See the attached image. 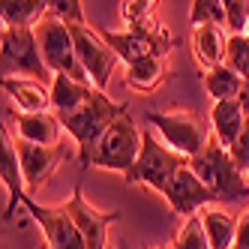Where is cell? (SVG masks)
Here are the masks:
<instances>
[{
    "label": "cell",
    "mask_w": 249,
    "mask_h": 249,
    "mask_svg": "<svg viewBox=\"0 0 249 249\" xmlns=\"http://www.w3.org/2000/svg\"><path fill=\"white\" fill-rule=\"evenodd\" d=\"M33 30H36L39 51H42V57H45V63H48L51 72H54V75H69V78H75L81 84H90L93 87L90 75L84 72V66L78 60L75 39H72V27L48 12Z\"/></svg>",
    "instance_id": "4"
},
{
    "label": "cell",
    "mask_w": 249,
    "mask_h": 249,
    "mask_svg": "<svg viewBox=\"0 0 249 249\" xmlns=\"http://www.w3.org/2000/svg\"><path fill=\"white\" fill-rule=\"evenodd\" d=\"M0 177H3V186L9 192V204L3 207V222H12L15 210L21 207V198L27 195V186L18 162V150H15V141L6 135V129H3V144H0Z\"/></svg>",
    "instance_id": "14"
},
{
    "label": "cell",
    "mask_w": 249,
    "mask_h": 249,
    "mask_svg": "<svg viewBox=\"0 0 249 249\" xmlns=\"http://www.w3.org/2000/svg\"><path fill=\"white\" fill-rule=\"evenodd\" d=\"M189 24H216L228 30V15H225V3L222 0H192L189 3Z\"/></svg>",
    "instance_id": "24"
},
{
    "label": "cell",
    "mask_w": 249,
    "mask_h": 249,
    "mask_svg": "<svg viewBox=\"0 0 249 249\" xmlns=\"http://www.w3.org/2000/svg\"><path fill=\"white\" fill-rule=\"evenodd\" d=\"M234 249H249V210L237 219V237H234Z\"/></svg>",
    "instance_id": "31"
},
{
    "label": "cell",
    "mask_w": 249,
    "mask_h": 249,
    "mask_svg": "<svg viewBox=\"0 0 249 249\" xmlns=\"http://www.w3.org/2000/svg\"><path fill=\"white\" fill-rule=\"evenodd\" d=\"M21 207L30 213V219L39 225L42 240L48 243V249H87L81 231H78L75 219L69 216L66 207H42L30 192L21 198Z\"/></svg>",
    "instance_id": "9"
},
{
    "label": "cell",
    "mask_w": 249,
    "mask_h": 249,
    "mask_svg": "<svg viewBox=\"0 0 249 249\" xmlns=\"http://www.w3.org/2000/svg\"><path fill=\"white\" fill-rule=\"evenodd\" d=\"M201 222L207 231V240L213 249H234V237H237V219L225 210H213L204 207L201 213Z\"/></svg>",
    "instance_id": "23"
},
{
    "label": "cell",
    "mask_w": 249,
    "mask_h": 249,
    "mask_svg": "<svg viewBox=\"0 0 249 249\" xmlns=\"http://www.w3.org/2000/svg\"><path fill=\"white\" fill-rule=\"evenodd\" d=\"M228 153H231V159L237 162V168H249V117H246V126H243V132L237 135V141L228 147Z\"/></svg>",
    "instance_id": "30"
},
{
    "label": "cell",
    "mask_w": 249,
    "mask_h": 249,
    "mask_svg": "<svg viewBox=\"0 0 249 249\" xmlns=\"http://www.w3.org/2000/svg\"><path fill=\"white\" fill-rule=\"evenodd\" d=\"M72 27V39H75V51H78V60L84 66V72L90 75L93 87L96 90L105 93V87H108V78L114 72V66H117V54H114V48L102 39V33L93 30L90 24H69Z\"/></svg>",
    "instance_id": "10"
},
{
    "label": "cell",
    "mask_w": 249,
    "mask_h": 249,
    "mask_svg": "<svg viewBox=\"0 0 249 249\" xmlns=\"http://www.w3.org/2000/svg\"><path fill=\"white\" fill-rule=\"evenodd\" d=\"M42 249H48V243H45V240H42Z\"/></svg>",
    "instance_id": "33"
},
{
    "label": "cell",
    "mask_w": 249,
    "mask_h": 249,
    "mask_svg": "<svg viewBox=\"0 0 249 249\" xmlns=\"http://www.w3.org/2000/svg\"><path fill=\"white\" fill-rule=\"evenodd\" d=\"M102 39L114 48V54L132 66L144 57H162L165 51L177 48V36L168 30H150V27H135V30H99Z\"/></svg>",
    "instance_id": "8"
},
{
    "label": "cell",
    "mask_w": 249,
    "mask_h": 249,
    "mask_svg": "<svg viewBox=\"0 0 249 249\" xmlns=\"http://www.w3.org/2000/svg\"><path fill=\"white\" fill-rule=\"evenodd\" d=\"M48 12L66 24H87L81 0H48Z\"/></svg>",
    "instance_id": "28"
},
{
    "label": "cell",
    "mask_w": 249,
    "mask_h": 249,
    "mask_svg": "<svg viewBox=\"0 0 249 249\" xmlns=\"http://www.w3.org/2000/svg\"><path fill=\"white\" fill-rule=\"evenodd\" d=\"M189 165V156L171 150L162 138H156L153 132H144L141 138V153L135 159V165L123 174L129 183H141V186H150L159 195L165 192V186L171 183V177Z\"/></svg>",
    "instance_id": "3"
},
{
    "label": "cell",
    "mask_w": 249,
    "mask_h": 249,
    "mask_svg": "<svg viewBox=\"0 0 249 249\" xmlns=\"http://www.w3.org/2000/svg\"><path fill=\"white\" fill-rule=\"evenodd\" d=\"M228 15V33H246L249 27V0H222Z\"/></svg>",
    "instance_id": "29"
},
{
    "label": "cell",
    "mask_w": 249,
    "mask_h": 249,
    "mask_svg": "<svg viewBox=\"0 0 249 249\" xmlns=\"http://www.w3.org/2000/svg\"><path fill=\"white\" fill-rule=\"evenodd\" d=\"M246 117H249V111L243 108L237 99L213 102V108H210V129H213V138H216L222 147H231V144L237 141V135L243 132Z\"/></svg>",
    "instance_id": "17"
},
{
    "label": "cell",
    "mask_w": 249,
    "mask_h": 249,
    "mask_svg": "<svg viewBox=\"0 0 249 249\" xmlns=\"http://www.w3.org/2000/svg\"><path fill=\"white\" fill-rule=\"evenodd\" d=\"M141 138H144V132L135 126L132 114H129V111L120 114L111 126H108V132L102 135V141L96 144L90 165L105 168V171L126 174V171L135 165L138 153H141Z\"/></svg>",
    "instance_id": "7"
},
{
    "label": "cell",
    "mask_w": 249,
    "mask_h": 249,
    "mask_svg": "<svg viewBox=\"0 0 249 249\" xmlns=\"http://www.w3.org/2000/svg\"><path fill=\"white\" fill-rule=\"evenodd\" d=\"M63 207L69 210V216L75 219V225H78V231H81L87 249H111V246H108V228H111V222L120 219L117 210H108V213L93 210L90 204L84 201L81 180H78V186L72 189V195L63 201Z\"/></svg>",
    "instance_id": "11"
},
{
    "label": "cell",
    "mask_w": 249,
    "mask_h": 249,
    "mask_svg": "<svg viewBox=\"0 0 249 249\" xmlns=\"http://www.w3.org/2000/svg\"><path fill=\"white\" fill-rule=\"evenodd\" d=\"M174 249H213L210 240H207V231H204V222L201 216H189L180 231H177V240H174Z\"/></svg>",
    "instance_id": "26"
},
{
    "label": "cell",
    "mask_w": 249,
    "mask_h": 249,
    "mask_svg": "<svg viewBox=\"0 0 249 249\" xmlns=\"http://www.w3.org/2000/svg\"><path fill=\"white\" fill-rule=\"evenodd\" d=\"M0 48H3V63H0L3 78L21 75V78H36L42 84L54 81V72L42 57L33 27H3V45Z\"/></svg>",
    "instance_id": "5"
},
{
    "label": "cell",
    "mask_w": 249,
    "mask_h": 249,
    "mask_svg": "<svg viewBox=\"0 0 249 249\" xmlns=\"http://www.w3.org/2000/svg\"><path fill=\"white\" fill-rule=\"evenodd\" d=\"M225 63L249 84V36H246V33H231V36H228Z\"/></svg>",
    "instance_id": "25"
},
{
    "label": "cell",
    "mask_w": 249,
    "mask_h": 249,
    "mask_svg": "<svg viewBox=\"0 0 249 249\" xmlns=\"http://www.w3.org/2000/svg\"><path fill=\"white\" fill-rule=\"evenodd\" d=\"M162 198L168 201V207L177 213V216H186L189 219L198 210H204L210 201H216V195H213L210 186L186 165V168H180V171L171 177V183L165 186Z\"/></svg>",
    "instance_id": "12"
},
{
    "label": "cell",
    "mask_w": 249,
    "mask_h": 249,
    "mask_svg": "<svg viewBox=\"0 0 249 249\" xmlns=\"http://www.w3.org/2000/svg\"><path fill=\"white\" fill-rule=\"evenodd\" d=\"M246 36H249V27H246Z\"/></svg>",
    "instance_id": "35"
},
{
    "label": "cell",
    "mask_w": 249,
    "mask_h": 249,
    "mask_svg": "<svg viewBox=\"0 0 249 249\" xmlns=\"http://www.w3.org/2000/svg\"><path fill=\"white\" fill-rule=\"evenodd\" d=\"M165 57H144L132 66H126V84L138 93H153L159 84L165 81Z\"/></svg>",
    "instance_id": "22"
},
{
    "label": "cell",
    "mask_w": 249,
    "mask_h": 249,
    "mask_svg": "<svg viewBox=\"0 0 249 249\" xmlns=\"http://www.w3.org/2000/svg\"><path fill=\"white\" fill-rule=\"evenodd\" d=\"M3 93L18 105L21 111H27V114L48 111L51 108V93L45 90L42 81H36V78H21V75L3 78Z\"/></svg>",
    "instance_id": "19"
},
{
    "label": "cell",
    "mask_w": 249,
    "mask_h": 249,
    "mask_svg": "<svg viewBox=\"0 0 249 249\" xmlns=\"http://www.w3.org/2000/svg\"><path fill=\"white\" fill-rule=\"evenodd\" d=\"M147 126L159 132V138L177 153L195 159L213 138V129L204 126V120L192 111H150Z\"/></svg>",
    "instance_id": "6"
},
{
    "label": "cell",
    "mask_w": 249,
    "mask_h": 249,
    "mask_svg": "<svg viewBox=\"0 0 249 249\" xmlns=\"http://www.w3.org/2000/svg\"><path fill=\"white\" fill-rule=\"evenodd\" d=\"M15 150H18V162H21V174H24V186L33 195L54 171L63 159H66V147H45V144H30L24 138H15Z\"/></svg>",
    "instance_id": "13"
},
{
    "label": "cell",
    "mask_w": 249,
    "mask_h": 249,
    "mask_svg": "<svg viewBox=\"0 0 249 249\" xmlns=\"http://www.w3.org/2000/svg\"><path fill=\"white\" fill-rule=\"evenodd\" d=\"M246 177H249V168H246Z\"/></svg>",
    "instance_id": "36"
},
{
    "label": "cell",
    "mask_w": 249,
    "mask_h": 249,
    "mask_svg": "<svg viewBox=\"0 0 249 249\" xmlns=\"http://www.w3.org/2000/svg\"><path fill=\"white\" fill-rule=\"evenodd\" d=\"M189 168L210 186L216 201L228 207H240V204L249 207V177H243L246 171L237 168L228 147H222L216 138H210V144L195 159H189Z\"/></svg>",
    "instance_id": "1"
},
{
    "label": "cell",
    "mask_w": 249,
    "mask_h": 249,
    "mask_svg": "<svg viewBox=\"0 0 249 249\" xmlns=\"http://www.w3.org/2000/svg\"><path fill=\"white\" fill-rule=\"evenodd\" d=\"M48 15V0H0L3 27H36Z\"/></svg>",
    "instance_id": "21"
},
{
    "label": "cell",
    "mask_w": 249,
    "mask_h": 249,
    "mask_svg": "<svg viewBox=\"0 0 249 249\" xmlns=\"http://www.w3.org/2000/svg\"><path fill=\"white\" fill-rule=\"evenodd\" d=\"M15 132H18V138L30 141V144L57 147L60 135H63V123L51 111H33V114L21 111V114H15Z\"/></svg>",
    "instance_id": "15"
},
{
    "label": "cell",
    "mask_w": 249,
    "mask_h": 249,
    "mask_svg": "<svg viewBox=\"0 0 249 249\" xmlns=\"http://www.w3.org/2000/svg\"><path fill=\"white\" fill-rule=\"evenodd\" d=\"M246 81L231 69L228 63H219L204 72V90L213 102H225V99H240L243 90H246Z\"/></svg>",
    "instance_id": "20"
},
{
    "label": "cell",
    "mask_w": 249,
    "mask_h": 249,
    "mask_svg": "<svg viewBox=\"0 0 249 249\" xmlns=\"http://www.w3.org/2000/svg\"><path fill=\"white\" fill-rule=\"evenodd\" d=\"M111 249H123V246H111Z\"/></svg>",
    "instance_id": "34"
},
{
    "label": "cell",
    "mask_w": 249,
    "mask_h": 249,
    "mask_svg": "<svg viewBox=\"0 0 249 249\" xmlns=\"http://www.w3.org/2000/svg\"><path fill=\"white\" fill-rule=\"evenodd\" d=\"M153 6H156V0H120V21L129 30L147 27Z\"/></svg>",
    "instance_id": "27"
},
{
    "label": "cell",
    "mask_w": 249,
    "mask_h": 249,
    "mask_svg": "<svg viewBox=\"0 0 249 249\" xmlns=\"http://www.w3.org/2000/svg\"><path fill=\"white\" fill-rule=\"evenodd\" d=\"M156 249H174V246H156Z\"/></svg>",
    "instance_id": "32"
},
{
    "label": "cell",
    "mask_w": 249,
    "mask_h": 249,
    "mask_svg": "<svg viewBox=\"0 0 249 249\" xmlns=\"http://www.w3.org/2000/svg\"><path fill=\"white\" fill-rule=\"evenodd\" d=\"M228 36H231V33L225 27H216V24L192 27V54H195V63H201L204 69H213V66L225 63Z\"/></svg>",
    "instance_id": "16"
},
{
    "label": "cell",
    "mask_w": 249,
    "mask_h": 249,
    "mask_svg": "<svg viewBox=\"0 0 249 249\" xmlns=\"http://www.w3.org/2000/svg\"><path fill=\"white\" fill-rule=\"evenodd\" d=\"M126 111H129L126 105L111 102L102 90H96L93 99L87 102V105H81L78 111L60 117L63 129L72 135V141L78 144V159H81V165H84V168L90 165L93 150H96V144L102 141V135L108 132V126H111V123H114L120 114H126Z\"/></svg>",
    "instance_id": "2"
},
{
    "label": "cell",
    "mask_w": 249,
    "mask_h": 249,
    "mask_svg": "<svg viewBox=\"0 0 249 249\" xmlns=\"http://www.w3.org/2000/svg\"><path fill=\"white\" fill-rule=\"evenodd\" d=\"M93 93H96V87L90 84H81L69 75H54V81H51V108H54L57 117H66L90 102Z\"/></svg>",
    "instance_id": "18"
}]
</instances>
